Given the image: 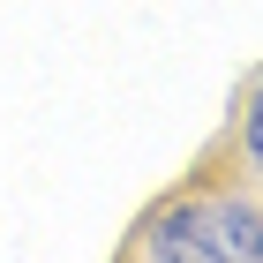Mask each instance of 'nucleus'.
I'll return each mask as SVG.
<instances>
[{
	"mask_svg": "<svg viewBox=\"0 0 263 263\" xmlns=\"http://www.w3.org/2000/svg\"><path fill=\"white\" fill-rule=\"evenodd\" d=\"M121 263H263V188L211 151L136 218Z\"/></svg>",
	"mask_w": 263,
	"mask_h": 263,
	"instance_id": "1",
	"label": "nucleus"
},
{
	"mask_svg": "<svg viewBox=\"0 0 263 263\" xmlns=\"http://www.w3.org/2000/svg\"><path fill=\"white\" fill-rule=\"evenodd\" d=\"M218 158L233 165V173H248V181H263V68L241 83V98H233V121H226Z\"/></svg>",
	"mask_w": 263,
	"mask_h": 263,
	"instance_id": "2",
	"label": "nucleus"
},
{
	"mask_svg": "<svg viewBox=\"0 0 263 263\" xmlns=\"http://www.w3.org/2000/svg\"><path fill=\"white\" fill-rule=\"evenodd\" d=\"M256 188H263V181H256Z\"/></svg>",
	"mask_w": 263,
	"mask_h": 263,
	"instance_id": "3",
	"label": "nucleus"
}]
</instances>
